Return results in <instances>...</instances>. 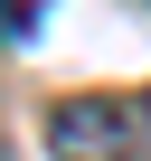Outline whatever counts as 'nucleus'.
<instances>
[{
  "label": "nucleus",
  "mask_w": 151,
  "mask_h": 161,
  "mask_svg": "<svg viewBox=\"0 0 151 161\" xmlns=\"http://www.w3.org/2000/svg\"><path fill=\"white\" fill-rule=\"evenodd\" d=\"M47 152L57 161H142V133H132V104L113 95H76L47 114Z\"/></svg>",
  "instance_id": "nucleus-1"
},
{
  "label": "nucleus",
  "mask_w": 151,
  "mask_h": 161,
  "mask_svg": "<svg viewBox=\"0 0 151 161\" xmlns=\"http://www.w3.org/2000/svg\"><path fill=\"white\" fill-rule=\"evenodd\" d=\"M142 114H151V95H142Z\"/></svg>",
  "instance_id": "nucleus-3"
},
{
  "label": "nucleus",
  "mask_w": 151,
  "mask_h": 161,
  "mask_svg": "<svg viewBox=\"0 0 151 161\" xmlns=\"http://www.w3.org/2000/svg\"><path fill=\"white\" fill-rule=\"evenodd\" d=\"M0 38H38V0H0Z\"/></svg>",
  "instance_id": "nucleus-2"
}]
</instances>
